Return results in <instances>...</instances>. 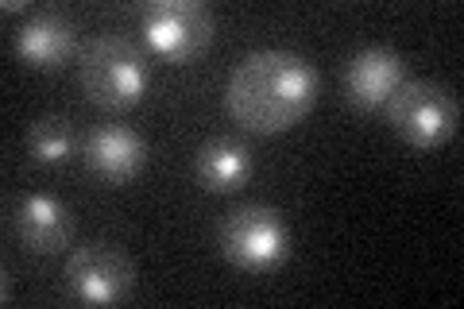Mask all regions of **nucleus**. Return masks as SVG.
<instances>
[{"mask_svg":"<svg viewBox=\"0 0 464 309\" xmlns=\"http://www.w3.org/2000/svg\"><path fill=\"white\" fill-rule=\"evenodd\" d=\"M217 240H221V256L248 275L279 271L286 267L290 252H295L286 217L271 209V205H240V209H232Z\"/></svg>","mask_w":464,"mask_h":309,"instance_id":"nucleus-3","label":"nucleus"},{"mask_svg":"<svg viewBox=\"0 0 464 309\" xmlns=\"http://www.w3.org/2000/svg\"><path fill=\"white\" fill-rule=\"evenodd\" d=\"M85 167H90L101 182H132L136 174L148 163V143H143L140 131L124 128V124H101L93 128L82 143Z\"/></svg>","mask_w":464,"mask_h":309,"instance_id":"nucleus-9","label":"nucleus"},{"mask_svg":"<svg viewBox=\"0 0 464 309\" xmlns=\"http://www.w3.org/2000/svg\"><path fill=\"white\" fill-rule=\"evenodd\" d=\"M387 121L395 128V136L411 143L414 151H438L457 136L460 105L445 85L426 78H406L395 97L387 101Z\"/></svg>","mask_w":464,"mask_h":309,"instance_id":"nucleus-4","label":"nucleus"},{"mask_svg":"<svg viewBox=\"0 0 464 309\" xmlns=\"http://www.w3.org/2000/svg\"><path fill=\"white\" fill-rule=\"evenodd\" d=\"M148 58L124 35H97L82 51V90L97 109L128 112L148 93Z\"/></svg>","mask_w":464,"mask_h":309,"instance_id":"nucleus-2","label":"nucleus"},{"mask_svg":"<svg viewBox=\"0 0 464 309\" xmlns=\"http://www.w3.org/2000/svg\"><path fill=\"white\" fill-rule=\"evenodd\" d=\"M74 43H78L74 24H70L63 12H35L32 20H24L16 27L12 51L32 70H58L63 63H70Z\"/></svg>","mask_w":464,"mask_h":309,"instance_id":"nucleus-10","label":"nucleus"},{"mask_svg":"<svg viewBox=\"0 0 464 309\" xmlns=\"http://www.w3.org/2000/svg\"><path fill=\"white\" fill-rule=\"evenodd\" d=\"M63 286L82 305H121L136 290V267L116 244L85 240L66 259Z\"/></svg>","mask_w":464,"mask_h":309,"instance_id":"nucleus-5","label":"nucleus"},{"mask_svg":"<svg viewBox=\"0 0 464 309\" xmlns=\"http://www.w3.org/2000/svg\"><path fill=\"white\" fill-rule=\"evenodd\" d=\"M252 170H256L252 151L232 136H213L198 147L194 174L209 194H237V189L248 186Z\"/></svg>","mask_w":464,"mask_h":309,"instance_id":"nucleus-11","label":"nucleus"},{"mask_svg":"<svg viewBox=\"0 0 464 309\" xmlns=\"http://www.w3.org/2000/svg\"><path fill=\"white\" fill-rule=\"evenodd\" d=\"M24 8V0H5V12H8V16H12V12H20Z\"/></svg>","mask_w":464,"mask_h":309,"instance_id":"nucleus-13","label":"nucleus"},{"mask_svg":"<svg viewBox=\"0 0 464 309\" xmlns=\"http://www.w3.org/2000/svg\"><path fill=\"white\" fill-rule=\"evenodd\" d=\"M402 82H406V66L391 47H364L344 66V93L364 112L387 109V101L395 97Z\"/></svg>","mask_w":464,"mask_h":309,"instance_id":"nucleus-8","label":"nucleus"},{"mask_svg":"<svg viewBox=\"0 0 464 309\" xmlns=\"http://www.w3.org/2000/svg\"><path fill=\"white\" fill-rule=\"evenodd\" d=\"M140 32L155 54L170 63H190L213 43V12L201 0H148L140 8Z\"/></svg>","mask_w":464,"mask_h":309,"instance_id":"nucleus-6","label":"nucleus"},{"mask_svg":"<svg viewBox=\"0 0 464 309\" xmlns=\"http://www.w3.org/2000/svg\"><path fill=\"white\" fill-rule=\"evenodd\" d=\"M27 151L39 167H63L78 151V131L66 116H39L27 128Z\"/></svg>","mask_w":464,"mask_h":309,"instance_id":"nucleus-12","label":"nucleus"},{"mask_svg":"<svg viewBox=\"0 0 464 309\" xmlns=\"http://www.w3.org/2000/svg\"><path fill=\"white\" fill-rule=\"evenodd\" d=\"M12 237L20 240L24 252L54 256L70 247L74 217H70L66 201H58L54 194H20L12 201Z\"/></svg>","mask_w":464,"mask_h":309,"instance_id":"nucleus-7","label":"nucleus"},{"mask_svg":"<svg viewBox=\"0 0 464 309\" xmlns=\"http://www.w3.org/2000/svg\"><path fill=\"white\" fill-rule=\"evenodd\" d=\"M317 70L310 58L295 51L267 47L244 54L228 73L225 109L240 128L256 136H279V131L306 121V112L317 101Z\"/></svg>","mask_w":464,"mask_h":309,"instance_id":"nucleus-1","label":"nucleus"}]
</instances>
